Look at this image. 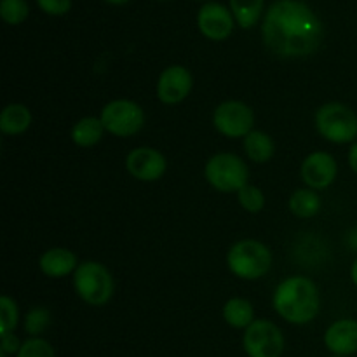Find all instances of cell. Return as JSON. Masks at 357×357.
<instances>
[{
	"label": "cell",
	"mask_w": 357,
	"mask_h": 357,
	"mask_svg": "<svg viewBox=\"0 0 357 357\" xmlns=\"http://www.w3.org/2000/svg\"><path fill=\"white\" fill-rule=\"evenodd\" d=\"M323 38V21L303 0H275L265 10L261 40L278 58H307L321 47Z\"/></svg>",
	"instance_id": "1"
},
{
	"label": "cell",
	"mask_w": 357,
	"mask_h": 357,
	"mask_svg": "<svg viewBox=\"0 0 357 357\" xmlns=\"http://www.w3.org/2000/svg\"><path fill=\"white\" fill-rule=\"evenodd\" d=\"M274 310L291 324H309L321 310L319 288L305 275H291L281 281L272 296Z\"/></svg>",
	"instance_id": "2"
},
{
	"label": "cell",
	"mask_w": 357,
	"mask_h": 357,
	"mask_svg": "<svg viewBox=\"0 0 357 357\" xmlns=\"http://www.w3.org/2000/svg\"><path fill=\"white\" fill-rule=\"evenodd\" d=\"M73 288L84 303L103 307L114 296L115 281L107 265L96 260H86L73 272Z\"/></svg>",
	"instance_id": "3"
},
{
	"label": "cell",
	"mask_w": 357,
	"mask_h": 357,
	"mask_svg": "<svg viewBox=\"0 0 357 357\" xmlns=\"http://www.w3.org/2000/svg\"><path fill=\"white\" fill-rule=\"evenodd\" d=\"M227 265L236 278L243 281H257L271 271L272 251L261 241H237L227 253Z\"/></svg>",
	"instance_id": "4"
},
{
	"label": "cell",
	"mask_w": 357,
	"mask_h": 357,
	"mask_svg": "<svg viewBox=\"0 0 357 357\" xmlns=\"http://www.w3.org/2000/svg\"><path fill=\"white\" fill-rule=\"evenodd\" d=\"M317 132L326 142L335 145L356 143L357 138V114L349 105L340 101H330L317 108L314 117Z\"/></svg>",
	"instance_id": "5"
},
{
	"label": "cell",
	"mask_w": 357,
	"mask_h": 357,
	"mask_svg": "<svg viewBox=\"0 0 357 357\" xmlns=\"http://www.w3.org/2000/svg\"><path fill=\"white\" fill-rule=\"evenodd\" d=\"M204 178L215 190L223 194H237L248 185L250 169L237 153L218 152L206 162Z\"/></svg>",
	"instance_id": "6"
},
{
	"label": "cell",
	"mask_w": 357,
	"mask_h": 357,
	"mask_svg": "<svg viewBox=\"0 0 357 357\" xmlns=\"http://www.w3.org/2000/svg\"><path fill=\"white\" fill-rule=\"evenodd\" d=\"M105 131L117 138H128L139 132L145 126V112L136 101L119 98L112 100L101 108L100 114Z\"/></svg>",
	"instance_id": "7"
},
{
	"label": "cell",
	"mask_w": 357,
	"mask_h": 357,
	"mask_svg": "<svg viewBox=\"0 0 357 357\" xmlns=\"http://www.w3.org/2000/svg\"><path fill=\"white\" fill-rule=\"evenodd\" d=\"M243 347L248 357H281L284 351V335L272 321L255 319L244 330Z\"/></svg>",
	"instance_id": "8"
},
{
	"label": "cell",
	"mask_w": 357,
	"mask_h": 357,
	"mask_svg": "<svg viewBox=\"0 0 357 357\" xmlns=\"http://www.w3.org/2000/svg\"><path fill=\"white\" fill-rule=\"evenodd\" d=\"M213 126L225 138H246L253 131L255 112L244 101L227 100L213 112Z\"/></svg>",
	"instance_id": "9"
},
{
	"label": "cell",
	"mask_w": 357,
	"mask_h": 357,
	"mask_svg": "<svg viewBox=\"0 0 357 357\" xmlns=\"http://www.w3.org/2000/svg\"><path fill=\"white\" fill-rule=\"evenodd\" d=\"M199 31L213 42H222L232 35L236 17L232 10L220 2L202 3L197 13Z\"/></svg>",
	"instance_id": "10"
},
{
	"label": "cell",
	"mask_w": 357,
	"mask_h": 357,
	"mask_svg": "<svg viewBox=\"0 0 357 357\" xmlns=\"http://www.w3.org/2000/svg\"><path fill=\"white\" fill-rule=\"evenodd\" d=\"M126 169L132 178L145 183L160 180L167 171V160L162 152L152 146L132 149L126 157Z\"/></svg>",
	"instance_id": "11"
},
{
	"label": "cell",
	"mask_w": 357,
	"mask_h": 357,
	"mask_svg": "<svg viewBox=\"0 0 357 357\" xmlns=\"http://www.w3.org/2000/svg\"><path fill=\"white\" fill-rule=\"evenodd\" d=\"M194 87L190 70L181 65H171L160 72L157 80V98L164 105H178L188 98Z\"/></svg>",
	"instance_id": "12"
},
{
	"label": "cell",
	"mask_w": 357,
	"mask_h": 357,
	"mask_svg": "<svg viewBox=\"0 0 357 357\" xmlns=\"http://www.w3.org/2000/svg\"><path fill=\"white\" fill-rule=\"evenodd\" d=\"M338 164L335 157L328 152H312L303 159L300 167V176L307 188L324 190L337 180Z\"/></svg>",
	"instance_id": "13"
},
{
	"label": "cell",
	"mask_w": 357,
	"mask_h": 357,
	"mask_svg": "<svg viewBox=\"0 0 357 357\" xmlns=\"http://www.w3.org/2000/svg\"><path fill=\"white\" fill-rule=\"evenodd\" d=\"M324 345L335 356L347 357L357 352V321L338 319L328 326Z\"/></svg>",
	"instance_id": "14"
},
{
	"label": "cell",
	"mask_w": 357,
	"mask_h": 357,
	"mask_svg": "<svg viewBox=\"0 0 357 357\" xmlns=\"http://www.w3.org/2000/svg\"><path fill=\"white\" fill-rule=\"evenodd\" d=\"M79 267L75 253L66 248H49L38 258V268L51 279H61L73 274Z\"/></svg>",
	"instance_id": "15"
},
{
	"label": "cell",
	"mask_w": 357,
	"mask_h": 357,
	"mask_svg": "<svg viewBox=\"0 0 357 357\" xmlns=\"http://www.w3.org/2000/svg\"><path fill=\"white\" fill-rule=\"evenodd\" d=\"M105 135V126L100 117H87L79 119L75 124L70 129V138L80 149H91V146L98 145Z\"/></svg>",
	"instance_id": "16"
},
{
	"label": "cell",
	"mask_w": 357,
	"mask_h": 357,
	"mask_svg": "<svg viewBox=\"0 0 357 357\" xmlns=\"http://www.w3.org/2000/svg\"><path fill=\"white\" fill-rule=\"evenodd\" d=\"M31 126V112L23 103H9L0 114V131L7 136L23 135Z\"/></svg>",
	"instance_id": "17"
},
{
	"label": "cell",
	"mask_w": 357,
	"mask_h": 357,
	"mask_svg": "<svg viewBox=\"0 0 357 357\" xmlns=\"http://www.w3.org/2000/svg\"><path fill=\"white\" fill-rule=\"evenodd\" d=\"M223 319L236 330H246L255 321V309L250 300L236 296V298L227 300L223 305Z\"/></svg>",
	"instance_id": "18"
},
{
	"label": "cell",
	"mask_w": 357,
	"mask_h": 357,
	"mask_svg": "<svg viewBox=\"0 0 357 357\" xmlns=\"http://www.w3.org/2000/svg\"><path fill=\"white\" fill-rule=\"evenodd\" d=\"M244 152H246V155L250 157L253 162L265 164L274 157L275 143L267 132L253 129V131L244 138Z\"/></svg>",
	"instance_id": "19"
},
{
	"label": "cell",
	"mask_w": 357,
	"mask_h": 357,
	"mask_svg": "<svg viewBox=\"0 0 357 357\" xmlns=\"http://www.w3.org/2000/svg\"><path fill=\"white\" fill-rule=\"evenodd\" d=\"M289 211L298 218H312L321 211V195L312 188H298L289 197Z\"/></svg>",
	"instance_id": "20"
},
{
	"label": "cell",
	"mask_w": 357,
	"mask_h": 357,
	"mask_svg": "<svg viewBox=\"0 0 357 357\" xmlns=\"http://www.w3.org/2000/svg\"><path fill=\"white\" fill-rule=\"evenodd\" d=\"M264 9L265 0H230V10L236 17V23L244 30L253 28L261 20Z\"/></svg>",
	"instance_id": "21"
},
{
	"label": "cell",
	"mask_w": 357,
	"mask_h": 357,
	"mask_svg": "<svg viewBox=\"0 0 357 357\" xmlns=\"http://www.w3.org/2000/svg\"><path fill=\"white\" fill-rule=\"evenodd\" d=\"M51 324V312L47 307H31L23 319V328L30 337H40Z\"/></svg>",
	"instance_id": "22"
},
{
	"label": "cell",
	"mask_w": 357,
	"mask_h": 357,
	"mask_svg": "<svg viewBox=\"0 0 357 357\" xmlns=\"http://www.w3.org/2000/svg\"><path fill=\"white\" fill-rule=\"evenodd\" d=\"M30 14V6L26 0H0V16L10 26L24 23Z\"/></svg>",
	"instance_id": "23"
},
{
	"label": "cell",
	"mask_w": 357,
	"mask_h": 357,
	"mask_svg": "<svg viewBox=\"0 0 357 357\" xmlns=\"http://www.w3.org/2000/svg\"><path fill=\"white\" fill-rule=\"evenodd\" d=\"M20 323V309L14 298L9 295L0 296V337L7 333H14Z\"/></svg>",
	"instance_id": "24"
},
{
	"label": "cell",
	"mask_w": 357,
	"mask_h": 357,
	"mask_svg": "<svg viewBox=\"0 0 357 357\" xmlns=\"http://www.w3.org/2000/svg\"><path fill=\"white\" fill-rule=\"evenodd\" d=\"M237 201H239L241 208H243L244 211L251 213V215L260 213L261 209L265 208V194L261 192V188L250 183L237 192Z\"/></svg>",
	"instance_id": "25"
},
{
	"label": "cell",
	"mask_w": 357,
	"mask_h": 357,
	"mask_svg": "<svg viewBox=\"0 0 357 357\" xmlns=\"http://www.w3.org/2000/svg\"><path fill=\"white\" fill-rule=\"evenodd\" d=\"M16 357H56L54 347L40 337H30L23 342Z\"/></svg>",
	"instance_id": "26"
},
{
	"label": "cell",
	"mask_w": 357,
	"mask_h": 357,
	"mask_svg": "<svg viewBox=\"0 0 357 357\" xmlns=\"http://www.w3.org/2000/svg\"><path fill=\"white\" fill-rule=\"evenodd\" d=\"M38 9L49 16H65L72 9V0H35Z\"/></svg>",
	"instance_id": "27"
},
{
	"label": "cell",
	"mask_w": 357,
	"mask_h": 357,
	"mask_svg": "<svg viewBox=\"0 0 357 357\" xmlns=\"http://www.w3.org/2000/svg\"><path fill=\"white\" fill-rule=\"evenodd\" d=\"M21 342L20 338L16 337L14 333H7L2 335V340H0V351H3L6 354H17L21 349Z\"/></svg>",
	"instance_id": "28"
},
{
	"label": "cell",
	"mask_w": 357,
	"mask_h": 357,
	"mask_svg": "<svg viewBox=\"0 0 357 357\" xmlns=\"http://www.w3.org/2000/svg\"><path fill=\"white\" fill-rule=\"evenodd\" d=\"M347 159H349V166H351V169L357 174V142L352 143L351 149H349Z\"/></svg>",
	"instance_id": "29"
},
{
	"label": "cell",
	"mask_w": 357,
	"mask_h": 357,
	"mask_svg": "<svg viewBox=\"0 0 357 357\" xmlns=\"http://www.w3.org/2000/svg\"><path fill=\"white\" fill-rule=\"evenodd\" d=\"M347 244L351 246L352 251H357V227L347 234Z\"/></svg>",
	"instance_id": "30"
},
{
	"label": "cell",
	"mask_w": 357,
	"mask_h": 357,
	"mask_svg": "<svg viewBox=\"0 0 357 357\" xmlns=\"http://www.w3.org/2000/svg\"><path fill=\"white\" fill-rule=\"evenodd\" d=\"M351 279H352V284L357 288V258L352 261V267H351Z\"/></svg>",
	"instance_id": "31"
},
{
	"label": "cell",
	"mask_w": 357,
	"mask_h": 357,
	"mask_svg": "<svg viewBox=\"0 0 357 357\" xmlns=\"http://www.w3.org/2000/svg\"><path fill=\"white\" fill-rule=\"evenodd\" d=\"M105 2L112 3V6H122V3H128L129 0H105Z\"/></svg>",
	"instance_id": "32"
},
{
	"label": "cell",
	"mask_w": 357,
	"mask_h": 357,
	"mask_svg": "<svg viewBox=\"0 0 357 357\" xmlns=\"http://www.w3.org/2000/svg\"><path fill=\"white\" fill-rule=\"evenodd\" d=\"M7 356H9V354H6L3 351H0V357H7Z\"/></svg>",
	"instance_id": "33"
},
{
	"label": "cell",
	"mask_w": 357,
	"mask_h": 357,
	"mask_svg": "<svg viewBox=\"0 0 357 357\" xmlns=\"http://www.w3.org/2000/svg\"><path fill=\"white\" fill-rule=\"evenodd\" d=\"M333 357H342V356H333Z\"/></svg>",
	"instance_id": "34"
}]
</instances>
